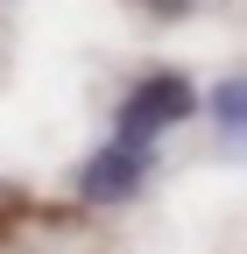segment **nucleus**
Instances as JSON below:
<instances>
[{
  "label": "nucleus",
  "mask_w": 247,
  "mask_h": 254,
  "mask_svg": "<svg viewBox=\"0 0 247 254\" xmlns=\"http://www.w3.org/2000/svg\"><path fill=\"white\" fill-rule=\"evenodd\" d=\"M141 177H148V148L113 141V148H99V155L78 170V190H85L92 205H120V198H134V190H141Z\"/></svg>",
  "instance_id": "obj_2"
},
{
  "label": "nucleus",
  "mask_w": 247,
  "mask_h": 254,
  "mask_svg": "<svg viewBox=\"0 0 247 254\" xmlns=\"http://www.w3.org/2000/svg\"><path fill=\"white\" fill-rule=\"evenodd\" d=\"M191 113H198V92H191V78H177V71H156V78H141V85L127 92V106H120L113 134L127 141V148H148V141L163 134V127L191 120Z\"/></svg>",
  "instance_id": "obj_1"
},
{
  "label": "nucleus",
  "mask_w": 247,
  "mask_h": 254,
  "mask_svg": "<svg viewBox=\"0 0 247 254\" xmlns=\"http://www.w3.org/2000/svg\"><path fill=\"white\" fill-rule=\"evenodd\" d=\"M240 106H247V99H240V85H226V92H219V127H226V134L240 127Z\"/></svg>",
  "instance_id": "obj_3"
}]
</instances>
